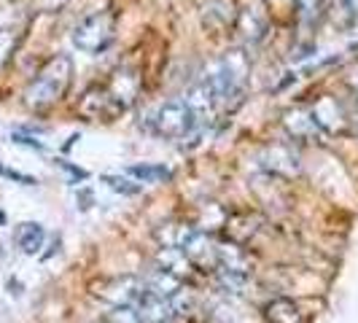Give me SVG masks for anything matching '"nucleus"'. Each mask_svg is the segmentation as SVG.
<instances>
[{"instance_id":"6","label":"nucleus","mask_w":358,"mask_h":323,"mask_svg":"<svg viewBox=\"0 0 358 323\" xmlns=\"http://www.w3.org/2000/svg\"><path fill=\"white\" fill-rule=\"evenodd\" d=\"M310 116L318 124V129L329 135H350V108L331 94H321L310 106Z\"/></svg>"},{"instance_id":"5","label":"nucleus","mask_w":358,"mask_h":323,"mask_svg":"<svg viewBox=\"0 0 358 323\" xmlns=\"http://www.w3.org/2000/svg\"><path fill=\"white\" fill-rule=\"evenodd\" d=\"M143 278L135 275H119V278H103L92 283V296L103 299L113 307H135L143 294Z\"/></svg>"},{"instance_id":"20","label":"nucleus","mask_w":358,"mask_h":323,"mask_svg":"<svg viewBox=\"0 0 358 323\" xmlns=\"http://www.w3.org/2000/svg\"><path fill=\"white\" fill-rule=\"evenodd\" d=\"M194 232L197 229L189 227V224H167V227H162L159 232H157V240H159L162 248H183Z\"/></svg>"},{"instance_id":"22","label":"nucleus","mask_w":358,"mask_h":323,"mask_svg":"<svg viewBox=\"0 0 358 323\" xmlns=\"http://www.w3.org/2000/svg\"><path fill=\"white\" fill-rule=\"evenodd\" d=\"M103 180H106L113 192H119L124 197H132V194L141 192V183L135 178H129V175H103Z\"/></svg>"},{"instance_id":"10","label":"nucleus","mask_w":358,"mask_h":323,"mask_svg":"<svg viewBox=\"0 0 358 323\" xmlns=\"http://www.w3.org/2000/svg\"><path fill=\"white\" fill-rule=\"evenodd\" d=\"M262 164L267 167L269 173H275V175H283V178H291V175H296L299 173V154H296V148L288 143H275L264 148V154H262Z\"/></svg>"},{"instance_id":"3","label":"nucleus","mask_w":358,"mask_h":323,"mask_svg":"<svg viewBox=\"0 0 358 323\" xmlns=\"http://www.w3.org/2000/svg\"><path fill=\"white\" fill-rule=\"evenodd\" d=\"M116 41V17L110 11H94L73 27V46L78 52L97 57L106 54Z\"/></svg>"},{"instance_id":"1","label":"nucleus","mask_w":358,"mask_h":323,"mask_svg":"<svg viewBox=\"0 0 358 323\" xmlns=\"http://www.w3.org/2000/svg\"><path fill=\"white\" fill-rule=\"evenodd\" d=\"M73 84V59L71 54H54L43 62V68L30 78L24 87V106L36 113H43L65 100Z\"/></svg>"},{"instance_id":"21","label":"nucleus","mask_w":358,"mask_h":323,"mask_svg":"<svg viewBox=\"0 0 358 323\" xmlns=\"http://www.w3.org/2000/svg\"><path fill=\"white\" fill-rule=\"evenodd\" d=\"M19 38H22V33H19L17 27H3L0 30V71L8 65V59L14 57V52H17L19 46Z\"/></svg>"},{"instance_id":"16","label":"nucleus","mask_w":358,"mask_h":323,"mask_svg":"<svg viewBox=\"0 0 358 323\" xmlns=\"http://www.w3.org/2000/svg\"><path fill=\"white\" fill-rule=\"evenodd\" d=\"M262 315L267 323H310L302 305H296L294 299H283V296L269 299L262 310Z\"/></svg>"},{"instance_id":"19","label":"nucleus","mask_w":358,"mask_h":323,"mask_svg":"<svg viewBox=\"0 0 358 323\" xmlns=\"http://www.w3.org/2000/svg\"><path fill=\"white\" fill-rule=\"evenodd\" d=\"M127 175L135 178L138 183H164V180L173 178V170L167 164H151V162H145V164L127 167Z\"/></svg>"},{"instance_id":"15","label":"nucleus","mask_w":358,"mask_h":323,"mask_svg":"<svg viewBox=\"0 0 358 323\" xmlns=\"http://www.w3.org/2000/svg\"><path fill=\"white\" fill-rule=\"evenodd\" d=\"M234 30L240 33L243 41H248V43H259L262 38L267 36L269 17L264 14V11H256V8H243V11H237Z\"/></svg>"},{"instance_id":"28","label":"nucleus","mask_w":358,"mask_h":323,"mask_svg":"<svg viewBox=\"0 0 358 323\" xmlns=\"http://www.w3.org/2000/svg\"><path fill=\"white\" fill-rule=\"evenodd\" d=\"M269 8L275 11H283V8H294V0H264Z\"/></svg>"},{"instance_id":"13","label":"nucleus","mask_w":358,"mask_h":323,"mask_svg":"<svg viewBox=\"0 0 358 323\" xmlns=\"http://www.w3.org/2000/svg\"><path fill=\"white\" fill-rule=\"evenodd\" d=\"M199 14H202V24L210 33L229 30V27H234V22H237V11H234L232 0H205Z\"/></svg>"},{"instance_id":"17","label":"nucleus","mask_w":358,"mask_h":323,"mask_svg":"<svg viewBox=\"0 0 358 323\" xmlns=\"http://www.w3.org/2000/svg\"><path fill=\"white\" fill-rule=\"evenodd\" d=\"M14 240H17V248L24 253V256H36V253L43 248V243H46V229H43L38 221H24V224L17 227Z\"/></svg>"},{"instance_id":"9","label":"nucleus","mask_w":358,"mask_h":323,"mask_svg":"<svg viewBox=\"0 0 358 323\" xmlns=\"http://www.w3.org/2000/svg\"><path fill=\"white\" fill-rule=\"evenodd\" d=\"M106 87H108V92L113 94V100L127 110V108L135 106V100H138V94H141V76H138L135 68L122 65V68H116V71L110 73Z\"/></svg>"},{"instance_id":"26","label":"nucleus","mask_w":358,"mask_h":323,"mask_svg":"<svg viewBox=\"0 0 358 323\" xmlns=\"http://www.w3.org/2000/svg\"><path fill=\"white\" fill-rule=\"evenodd\" d=\"M54 164H59V167H62V170H68V173H71L73 178H81V180H87V175H90V173H87V170H81V167H76V164H71V162H65V159H57V162H54Z\"/></svg>"},{"instance_id":"23","label":"nucleus","mask_w":358,"mask_h":323,"mask_svg":"<svg viewBox=\"0 0 358 323\" xmlns=\"http://www.w3.org/2000/svg\"><path fill=\"white\" fill-rule=\"evenodd\" d=\"M106 323H141V318H138V310L135 307H113L108 313Z\"/></svg>"},{"instance_id":"14","label":"nucleus","mask_w":358,"mask_h":323,"mask_svg":"<svg viewBox=\"0 0 358 323\" xmlns=\"http://www.w3.org/2000/svg\"><path fill=\"white\" fill-rule=\"evenodd\" d=\"M253 259L237 243H218V272H234V275H251Z\"/></svg>"},{"instance_id":"11","label":"nucleus","mask_w":358,"mask_h":323,"mask_svg":"<svg viewBox=\"0 0 358 323\" xmlns=\"http://www.w3.org/2000/svg\"><path fill=\"white\" fill-rule=\"evenodd\" d=\"M283 127H286L288 138L296 141V143H313L321 135L318 124L310 116V108H302V106L288 108L286 113H283Z\"/></svg>"},{"instance_id":"27","label":"nucleus","mask_w":358,"mask_h":323,"mask_svg":"<svg viewBox=\"0 0 358 323\" xmlns=\"http://www.w3.org/2000/svg\"><path fill=\"white\" fill-rule=\"evenodd\" d=\"M11 141H14V143H19V145H27V148H36V151H43V143H38L36 138H27V135H14V138H11Z\"/></svg>"},{"instance_id":"8","label":"nucleus","mask_w":358,"mask_h":323,"mask_svg":"<svg viewBox=\"0 0 358 323\" xmlns=\"http://www.w3.org/2000/svg\"><path fill=\"white\" fill-rule=\"evenodd\" d=\"M180 251L186 253V259H189V264L199 272H210L215 275L218 272V240L213 237H208V234L202 232H194L192 234V240L180 248Z\"/></svg>"},{"instance_id":"18","label":"nucleus","mask_w":358,"mask_h":323,"mask_svg":"<svg viewBox=\"0 0 358 323\" xmlns=\"http://www.w3.org/2000/svg\"><path fill=\"white\" fill-rule=\"evenodd\" d=\"M323 14H326V0H294V17L305 33L318 30Z\"/></svg>"},{"instance_id":"12","label":"nucleus","mask_w":358,"mask_h":323,"mask_svg":"<svg viewBox=\"0 0 358 323\" xmlns=\"http://www.w3.org/2000/svg\"><path fill=\"white\" fill-rule=\"evenodd\" d=\"M138 318L141 323H173L176 318V307H173V299H164V296H157V294H151V291H145L141 294V299H138Z\"/></svg>"},{"instance_id":"25","label":"nucleus","mask_w":358,"mask_h":323,"mask_svg":"<svg viewBox=\"0 0 358 323\" xmlns=\"http://www.w3.org/2000/svg\"><path fill=\"white\" fill-rule=\"evenodd\" d=\"M68 6V0H33V11L36 14H57Z\"/></svg>"},{"instance_id":"7","label":"nucleus","mask_w":358,"mask_h":323,"mask_svg":"<svg viewBox=\"0 0 358 323\" xmlns=\"http://www.w3.org/2000/svg\"><path fill=\"white\" fill-rule=\"evenodd\" d=\"M78 113L87 122H113L124 113V108L113 100L106 84H97V87H90L84 92V97L78 100Z\"/></svg>"},{"instance_id":"24","label":"nucleus","mask_w":358,"mask_h":323,"mask_svg":"<svg viewBox=\"0 0 358 323\" xmlns=\"http://www.w3.org/2000/svg\"><path fill=\"white\" fill-rule=\"evenodd\" d=\"M0 175L8 180H14V183H22V186H38V178L27 175V173H19V170H14V167H6V164H0Z\"/></svg>"},{"instance_id":"2","label":"nucleus","mask_w":358,"mask_h":323,"mask_svg":"<svg viewBox=\"0 0 358 323\" xmlns=\"http://www.w3.org/2000/svg\"><path fill=\"white\" fill-rule=\"evenodd\" d=\"M248 76H251L248 54L243 52V49H234V52L213 59V62L205 68L199 81L208 84V89L213 92L215 103L221 108V106H229L232 97H240V94H243Z\"/></svg>"},{"instance_id":"4","label":"nucleus","mask_w":358,"mask_h":323,"mask_svg":"<svg viewBox=\"0 0 358 323\" xmlns=\"http://www.w3.org/2000/svg\"><path fill=\"white\" fill-rule=\"evenodd\" d=\"M197 127V119L192 116L189 106L183 100H170V103H162L151 119H148V129L157 135V138H164V141H180L186 138L192 129Z\"/></svg>"}]
</instances>
